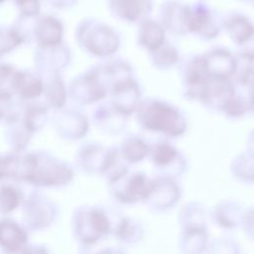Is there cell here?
Listing matches in <instances>:
<instances>
[{
	"label": "cell",
	"mask_w": 254,
	"mask_h": 254,
	"mask_svg": "<svg viewBox=\"0 0 254 254\" xmlns=\"http://www.w3.org/2000/svg\"><path fill=\"white\" fill-rule=\"evenodd\" d=\"M12 98L0 96V121L6 119L12 110Z\"/></svg>",
	"instance_id": "cell-10"
},
{
	"label": "cell",
	"mask_w": 254,
	"mask_h": 254,
	"mask_svg": "<svg viewBox=\"0 0 254 254\" xmlns=\"http://www.w3.org/2000/svg\"><path fill=\"white\" fill-rule=\"evenodd\" d=\"M14 2L24 17H32L39 13V0H14Z\"/></svg>",
	"instance_id": "cell-8"
},
{
	"label": "cell",
	"mask_w": 254,
	"mask_h": 254,
	"mask_svg": "<svg viewBox=\"0 0 254 254\" xmlns=\"http://www.w3.org/2000/svg\"><path fill=\"white\" fill-rule=\"evenodd\" d=\"M13 94L17 93L24 99L35 98L43 91L42 80L25 71L15 70L12 80Z\"/></svg>",
	"instance_id": "cell-2"
},
{
	"label": "cell",
	"mask_w": 254,
	"mask_h": 254,
	"mask_svg": "<svg viewBox=\"0 0 254 254\" xmlns=\"http://www.w3.org/2000/svg\"><path fill=\"white\" fill-rule=\"evenodd\" d=\"M25 41L23 35L13 28H0V57L10 53Z\"/></svg>",
	"instance_id": "cell-5"
},
{
	"label": "cell",
	"mask_w": 254,
	"mask_h": 254,
	"mask_svg": "<svg viewBox=\"0 0 254 254\" xmlns=\"http://www.w3.org/2000/svg\"><path fill=\"white\" fill-rule=\"evenodd\" d=\"M145 122L152 129L164 130V132L172 134L182 132L183 121L179 114L174 109L159 103H154L148 110Z\"/></svg>",
	"instance_id": "cell-1"
},
{
	"label": "cell",
	"mask_w": 254,
	"mask_h": 254,
	"mask_svg": "<svg viewBox=\"0 0 254 254\" xmlns=\"http://www.w3.org/2000/svg\"><path fill=\"white\" fill-rule=\"evenodd\" d=\"M26 242L25 232L12 221L0 222V244L10 251L19 249Z\"/></svg>",
	"instance_id": "cell-3"
},
{
	"label": "cell",
	"mask_w": 254,
	"mask_h": 254,
	"mask_svg": "<svg viewBox=\"0 0 254 254\" xmlns=\"http://www.w3.org/2000/svg\"><path fill=\"white\" fill-rule=\"evenodd\" d=\"M20 170L26 171L25 158L21 159L13 155H5L0 157V178L15 177Z\"/></svg>",
	"instance_id": "cell-6"
},
{
	"label": "cell",
	"mask_w": 254,
	"mask_h": 254,
	"mask_svg": "<svg viewBox=\"0 0 254 254\" xmlns=\"http://www.w3.org/2000/svg\"><path fill=\"white\" fill-rule=\"evenodd\" d=\"M18 201L19 196L14 189L4 187L0 190V207L4 212L15 208L18 204Z\"/></svg>",
	"instance_id": "cell-7"
},
{
	"label": "cell",
	"mask_w": 254,
	"mask_h": 254,
	"mask_svg": "<svg viewBox=\"0 0 254 254\" xmlns=\"http://www.w3.org/2000/svg\"><path fill=\"white\" fill-rule=\"evenodd\" d=\"M61 32V27L53 18H44L39 23L36 36L41 45H54L58 42Z\"/></svg>",
	"instance_id": "cell-4"
},
{
	"label": "cell",
	"mask_w": 254,
	"mask_h": 254,
	"mask_svg": "<svg viewBox=\"0 0 254 254\" xmlns=\"http://www.w3.org/2000/svg\"><path fill=\"white\" fill-rule=\"evenodd\" d=\"M5 1H6V0H0V5H1V4H2V3H4V2H5Z\"/></svg>",
	"instance_id": "cell-11"
},
{
	"label": "cell",
	"mask_w": 254,
	"mask_h": 254,
	"mask_svg": "<svg viewBox=\"0 0 254 254\" xmlns=\"http://www.w3.org/2000/svg\"><path fill=\"white\" fill-rule=\"evenodd\" d=\"M174 155H175V151L171 147L164 145V146H160V148H158L156 157H157L158 162L167 163L173 159Z\"/></svg>",
	"instance_id": "cell-9"
}]
</instances>
